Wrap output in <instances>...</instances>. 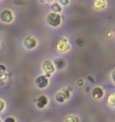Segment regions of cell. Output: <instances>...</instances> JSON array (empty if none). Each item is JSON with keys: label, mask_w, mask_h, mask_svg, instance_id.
<instances>
[{"label": "cell", "mask_w": 115, "mask_h": 122, "mask_svg": "<svg viewBox=\"0 0 115 122\" xmlns=\"http://www.w3.org/2000/svg\"><path fill=\"white\" fill-rule=\"evenodd\" d=\"M47 22L49 25L53 26V28H57L61 24V16L59 13L50 12L47 16Z\"/></svg>", "instance_id": "1"}, {"label": "cell", "mask_w": 115, "mask_h": 122, "mask_svg": "<svg viewBox=\"0 0 115 122\" xmlns=\"http://www.w3.org/2000/svg\"><path fill=\"white\" fill-rule=\"evenodd\" d=\"M42 69L46 73V77H50L51 73H53L55 70V66L50 60H45L43 62V65H42Z\"/></svg>", "instance_id": "2"}, {"label": "cell", "mask_w": 115, "mask_h": 122, "mask_svg": "<svg viewBox=\"0 0 115 122\" xmlns=\"http://www.w3.org/2000/svg\"><path fill=\"white\" fill-rule=\"evenodd\" d=\"M69 97H70V92L68 90L64 89V90H61L60 92H58V93L56 94L55 99H56L57 102L63 103V102H65V100H67Z\"/></svg>", "instance_id": "3"}, {"label": "cell", "mask_w": 115, "mask_h": 122, "mask_svg": "<svg viewBox=\"0 0 115 122\" xmlns=\"http://www.w3.org/2000/svg\"><path fill=\"white\" fill-rule=\"evenodd\" d=\"M0 18H1V20L3 22L9 24V22H11L13 20V14H12V12H11V10L4 9L1 13H0Z\"/></svg>", "instance_id": "4"}, {"label": "cell", "mask_w": 115, "mask_h": 122, "mask_svg": "<svg viewBox=\"0 0 115 122\" xmlns=\"http://www.w3.org/2000/svg\"><path fill=\"white\" fill-rule=\"evenodd\" d=\"M24 46L26 49H29V50L34 49L37 46V40L32 36H28L24 41Z\"/></svg>", "instance_id": "5"}, {"label": "cell", "mask_w": 115, "mask_h": 122, "mask_svg": "<svg viewBox=\"0 0 115 122\" xmlns=\"http://www.w3.org/2000/svg\"><path fill=\"white\" fill-rule=\"evenodd\" d=\"M48 83H49L48 78L46 77L45 75H40L36 78V86L39 87V89H45V87L48 86Z\"/></svg>", "instance_id": "6"}, {"label": "cell", "mask_w": 115, "mask_h": 122, "mask_svg": "<svg viewBox=\"0 0 115 122\" xmlns=\"http://www.w3.org/2000/svg\"><path fill=\"white\" fill-rule=\"evenodd\" d=\"M70 48V46L69 44H68V42H67V39H61L58 41V43H57V49H58L59 51L61 52H64V51H67L68 49Z\"/></svg>", "instance_id": "7"}, {"label": "cell", "mask_w": 115, "mask_h": 122, "mask_svg": "<svg viewBox=\"0 0 115 122\" xmlns=\"http://www.w3.org/2000/svg\"><path fill=\"white\" fill-rule=\"evenodd\" d=\"M103 95H104V92H103L102 87H100V86H96L93 89V91H92V97L96 99V100L101 99L103 97Z\"/></svg>", "instance_id": "8"}, {"label": "cell", "mask_w": 115, "mask_h": 122, "mask_svg": "<svg viewBox=\"0 0 115 122\" xmlns=\"http://www.w3.org/2000/svg\"><path fill=\"white\" fill-rule=\"evenodd\" d=\"M47 104H48V98L46 96L42 95V96H40L39 98H38V100H37V107L39 109L45 108V106H47Z\"/></svg>", "instance_id": "9"}, {"label": "cell", "mask_w": 115, "mask_h": 122, "mask_svg": "<svg viewBox=\"0 0 115 122\" xmlns=\"http://www.w3.org/2000/svg\"><path fill=\"white\" fill-rule=\"evenodd\" d=\"M51 9H52V12L54 13H59L61 10H62V8H61V5L59 4V3L57 2H54L51 4Z\"/></svg>", "instance_id": "10"}, {"label": "cell", "mask_w": 115, "mask_h": 122, "mask_svg": "<svg viewBox=\"0 0 115 122\" xmlns=\"http://www.w3.org/2000/svg\"><path fill=\"white\" fill-rule=\"evenodd\" d=\"M54 65L58 68V69H63L65 65H66V63H65V61L63 59H57V60H55Z\"/></svg>", "instance_id": "11"}, {"label": "cell", "mask_w": 115, "mask_h": 122, "mask_svg": "<svg viewBox=\"0 0 115 122\" xmlns=\"http://www.w3.org/2000/svg\"><path fill=\"white\" fill-rule=\"evenodd\" d=\"M7 79V74L5 73V71H0V86H3L6 82Z\"/></svg>", "instance_id": "12"}, {"label": "cell", "mask_w": 115, "mask_h": 122, "mask_svg": "<svg viewBox=\"0 0 115 122\" xmlns=\"http://www.w3.org/2000/svg\"><path fill=\"white\" fill-rule=\"evenodd\" d=\"M65 122H79V119L74 115H68L65 118Z\"/></svg>", "instance_id": "13"}, {"label": "cell", "mask_w": 115, "mask_h": 122, "mask_svg": "<svg viewBox=\"0 0 115 122\" xmlns=\"http://www.w3.org/2000/svg\"><path fill=\"white\" fill-rule=\"evenodd\" d=\"M94 4L98 9H101V8H104V6L106 5V2L105 1H96Z\"/></svg>", "instance_id": "14"}, {"label": "cell", "mask_w": 115, "mask_h": 122, "mask_svg": "<svg viewBox=\"0 0 115 122\" xmlns=\"http://www.w3.org/2000/svg\"><path fill=\"white\" fill-rule=\"evenodd\" d=\"M76 44H78L79 47L80 46H83V44H84V39L83 38H78V39H76Z\"/></svg>", "instance_id": "15"}, {"label": "cell", "mask_w": 115, "mask_h": 122, "mask_svg": "<svg viewBox=\"0 0 115 122\" xmlns=\"http://www.w3.org/2000/svg\"><path fill=\"white\" fill-rule=\"evenodd\" d=\"M5 108V103L3 100H0V112L3 111V109Z\"/></svg>", "instance_id": "16"}, {"label": "cell", "mask_w": 115, "mask_h": 122, "mask_svg": "<svg viewBox=\"0 0 115 122\" xmlns=\"http://www.w3.org/2000/svg\"><path fill=\"white\" fill-rule=\"evenodd\" d=\"M109 104H110V106H114V95H111V96H110Z\"/></svg>", "instance_id": "17"}, {"label": "cell", "mask_w": 115, "mask_h": 122, "mask_svg": "<svg viewBox=\"0 0 115 122\" xmlns=\"http://www.w3.org/2000/svg\"><path fill=\"white\" fill-rule=\"evenodd\" d=\"M4 122H16V121H15V119L13 117H7L4 120Z\"/></svg>", "instance_id": "18"}, {"label": "cell", "mask_w": 115, "mask_h": 122, "mask_svg": "<svg viewBox=\"0 0 115 122\" xmlns=\"http://www.w3.org/2000/svg\"><path fill=\"white\" fill-rule=\"evenodd\" d=\"M78 86H84V79H82V78L78 79Z\"/></svg>", "instance_id": "19"}, {"label": "cell", "mask_w": 115, "mask_h": 122, "mask_svg": "<svg viewBox=\"0 0 115 122\" xmlns=\"http://www.w3.org/2000/svg\"><path fill=\"white\" fill-rule=\"evenodd\" d=\"M60 3H61V4H63V5H67L68 3H69V1H68V0H65V1H64V0H62V1H60ZM60 3H59V4H60Z\"/></svg>", "instance_id": "20"}, {"label": "cell", "mask_w": 115, "mask_h": 122, "mask_svg": "<svg viewBox=\"0 0 115 122\" xmlns=\"http://www.w3.org/2000/svg\"><path fill=\"white\" fill-rule=\"evenodd\" d=\"M88 79H89V81H91V82H95V79L93 78V76H88Z\"/></svg>", "instance_id": "21"}, {"label": "cell", "mask_w": 115, "mask_h": 122, "mask_svg": "<svg viewBox=\"0 0 115 122\" xmlns=\"http://www.w3.org/2000/svg\"><path fill=\"white\" fill-rule=\"evenodd\" d=\"M5 70V67L3 65H0V71H4Z\"/></svg>", "instance_id": "22"}, {"label": "cell", "mask_w": 115, "mask_h": 122, "mask_svg": "<svg viewBox=\"0 0 115 122\" xmlns=\"http://www.w3.org/2000/svg\"><path fill=\"white\" fill-rule=\"evenodd\" d=\"M0 122H2V121H1V119H0Z\"/></svg>", "instance_id": "23"}]
</instances>
